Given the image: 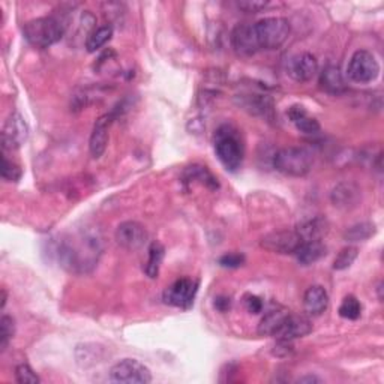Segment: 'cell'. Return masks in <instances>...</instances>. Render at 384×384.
Segmentation results:
<instances>
[{"label":"cell","instance_id":"6da1fadb","mask_svg":"<svg viewBox=\"0 0 384 384\" xmlns=\"http://www.w3.org/2000/svg\"><path fill=\"white\" fill-rule=\"evenodd\" d=\"M101 254V241L98 236L78 234L68 239L59 246V257H62L63 266L71 270L86 272L87 268L95 266Z\"/></svg>","mask_w":384,"mask_h":384},{"label":"cell","instance_id":"7a4b0ae2","mask_svg":"<svg viewBox=\"0 0 384 384\" xmlns=\"http://www.w3.org/2000/svg\"><path fill=\"white\" fill-rule=\"evenodd\" d=\"M213 146L219 162L228 171H237L243 162V144L239 131L232 125L219 126L215 137Z\"/></svg>","mask_w":384,"mask_h":384},{"label":"cell","instance_id":"3957f363","mask_svg":"<svg viewBox=\"0 0 384 384\" xmlns=\"http://www.w3.org/2000/svg\"><path fill=\"white\" fill-rule=\"evenodd\" d=\"M24 38L36 49H49L65 35V26L54 17H41L27 21L23 27Z\"/></svg>","mask_w":384,"mask_h":384},{"label":"cell","instance_id":"277c9868","mask_svg":"<svg viewBox=\"0 0 384 384\" xmlns=\"http://www.w3.org/2000/svg\"><path fill=\"white\" fill-rule=\"evenodd\" d=\"M314 166V155L305 148H284L273 155V167L291 177L308 175Z\"/></svg>","mask_w":384,"mask_h":384},{"label":"cell","instance_id":"5b68a950","mask_svg":"<svg viewBox=\"0 0 384 384\" xmlns=\"http://www.w3.org/2000/svg\"><path fill=\"white\" fill-rule=\"evenodd\" d=\"M260 50H277L288 40L290 23L282 17H268L254 24Z\"/></svg>","mask_w":384,"mask_h":384},{"label":"cell","instance_id":"8992f818","mask_svg":"<svg viewBox=\"0 0 384 384\" xmlns=\"http://www.w3.org/2000/svg\"><path fill=\"white\" fill-rule=\"evenodd\" d=\"M380 74V65L376 56L368 50L356 51L347 67V76L354 83L367 85L376 81Z\"/></svg>","mask_w":384,"mask_h":384},{"label":"cell","instance_id":"52a82bcc","mask_svg":"<svg viewBox=\"0 0 384 384\" xmlns=\"http://www.w3.org/2000/svg\"><path fill=\"white\" fill-rule=\"evenodd\" d=\"M110 380L122 384H148L152 381V372L139 360L123 359L110 369Z\"/></svg>","mask_w":384,"mask_h":384},{"label":"cell","instance_id":"ba28073f","mask_svg":"<svg viewBox=\"0 0 384 384\" xmlns=\"http://www.w3.org/2000/svg\"><path fill=\"white\" fill-rule=\"evenodd\" d=\"M197 291L198 281L191 278H182L164 291V302L171 306L189 309L192 304H194Z\"/></svg>","mask_w":384,"mask_h":384},{"label":"cell","instance_id":"9c48e42d","mask_svg":"<svg viewBox=\"0 0 384 384\" xmlns=\"http://www.w3.org/2000/svg\"><path fill=\"white\" fill-rule=\"evenodd\" d=\"M29 137V125L24 117L18 113H12L6 119L2 128V148L3 150H17L26 143Z\"/></svg>","mask_w":384,"mask_h":384},{"label":"cell","instance_id":"30bf717a","mask_svg":"<svg viewBox=\"0 0 384 384\" xmlns=\"http://www.w3.org/2000/svg\"><path fill=\"white\" fill-rule=\"evenodd\" d=\"M302 237L297 234V232H273L266 234L261 239L260 245L269 252L275 254H296L299 246L302 245Z\"/></svg>","mask_w":384,"mask_h":384},{"label":"cell","instance_id":"8fae6325","mask_svg":"<svg viewBox=\"0 0 384 384\" xmlns=\"http://www.w3.org/2000/svg\"><path fill=\"white\" fill-rule=\"evenodd\" d=\"M116 241L128 251L140 250L148 241V232L144 227L135 221H126L117 227L116 230Z\"/></svg>","mask_w":384,"mask_h":384},{"label":"cell","instance_id":"7c38bea8","mask_svg":"<svg viewBox=\"0 0 384 384\" xmlns=\"http://www.w3.org/2000/svg\"><path fill=\"white\" fill-rule=\"evenodd\" d=\"M318 72V60L311 53H300L288 62V74L299 83L311 81Z\"/></svg>","mask_w":384,"mask_h":384},{"label":"cell","instance_id":"4fadbf2b","mask_svg":"<svg viewBox=\"0 0 384 384\" xmlns=\"http://www.w3.org/2000/svg\"><path fill=\"white\" fill-rule=\"evenodd\" d=\"M114 117H116L114 112L107 113L104 116H101L94 125V130H92V134H90V140H89V150L95 159H99L107 150L108 130H110V125L113 123Z\"/></svg>","mask_w":384,"mask_h":384},{"label":"cell","instance_id":"5bb4252c","mask_svg":"<svg viewBox=\"0 0 384 384\" xmlns=\"http://www.w3.org/2000/svg\"><path fill=\"white\" fill-rule=\"evenodd\" d=\"M233 49L241 56H252V54L260 50L257 42V36L254 32V26L251 24H239L234 27L232 33Z\"/></svg>","mask_w":384,"mask_h":384},{"label":"cell","instance_id":"9a60e30c","mask_svg":"<svg viewBox=\"0 0 384 384\" xmlns=\"http://www.w3.org/2000/svg\"><path fill=\"white\" fill-rule=\"evenodd\" d=\"M311 332H313V324H311V322L306 317L288 313L284 323L281 324L279 331L277 332L275 338H278V340L293 341V340H297V338H304Z\"/></svg>","mask_w":384,"mask_h":384},{"label":"cell","instance_id":"2e32d148","mask_svg":"<svg viewBox=\"0 0 384 384\" xmlns=\"http://www.w3.org/2000/svg\"><path fill=\"white\" fill-rule=\"evenodd\" d=\"M237 104L251 114L261 116L268 121L275 119V105L272 98L266 95H241L237 96Z\"/></svg>","mask_w":384,"mask_h":384},{"label":"cell","instance_id":"e0dca14e","mask_svg":"<svg viewBox=\"0 0 384 384\" xmlns=\"http://www.w3.org/2000/svg\"><path fill=\"white\" fill-rule=\"evenodd\" d=\"M360 195L362 194L358 185L351 184V182H344V184H340L333 188L331 198L333 206L340 209H351L359 204Z\"/></svg>","mask_w":384,"mask_h":384},{"label":"cell","instance_id":"ac0fdd59","mask_svg":"<svg viewBox=\"0 0 384 384\" xmlns=\"http://www.w3.org/2000/svg\"><path fill=\"white\" fill-rule=\"evenodd\" d=\"M304 306L309 315H322L329 306V295L324 287L313 286L305 291Z\"/></svg>","mask_w":384,"mask_h":384},{"label":"cell","instance_id":"d6986e66","mask_svg":"<svg viewBox=\"0 0 384 384\" xmlns=\"http://www.w3.org/2000/svg\"><path fill=\"white\" fill-rule=\"evenodd\" d=\"M320 86L332 95H341L347 90L344 74L340 68L333 65H329L320 72Z\"/></svg>","mask_w":384,"mask_h":384},{"label":"cell","instance_id":"ffe728a7","mask_svg":"<svg viewBox=\"0 0 384 384\" xmlns=\"http://www.w3.org/2000/svg\"><path fill=\"white\" fill-rule=\"evenodd\" d=\"M296 232L304 242L322 241L323 236H326L329 232V222L326 218L315 216L313 219H308L305 222H302Z\"/></svg>","mask_w":384,"mask_h":384},{"label":"cell","instance_id":"44dd1931","mask_svg":"<svg viewBox=\"0 0 384 384\" xmlns=\"http://www.w3.org/2000/svg\"><path fill=\"white\" fill-rule=\"evenodd\" d=\"M290 121L295 123V126L300 132L304 134H317L320 131V123L315 117H311L309 113L302 105H293L287 112Z\"/></svg>","mask_w":384,"mask_h":384},{"label":"cell","instance_id":"7402d4cb","mask_svg":"<svg viewBox=\"0 0 384 384\" xmlns=\"http://www.w3.org/2000/svg\"><path fill=\"white\" fill-rule=\"evenodd\" d=\"M326 254H327V246L322 241H311V242H302L299 250L296 251V257L300 264L309 266V264L322 260Z\"/></svg>","mask_w":384,"mask_h":384},{"label":"cell","instance_id":"603a6c76","mask_svg":"<svg viewBox=\"0 0 384 384\" xmlns=\"http://www.w3.org/2000/svg\"><path fill=\"white\" fill-rule=\"evenodd\" d=\"M288 315V311L286 308H272L269 309L266 315L263 317L259 326V333L263 336H275L277 332L279 331L281 324L284 323L286 317Z\"/></svg>","mask_w":384,"mask_h":384},{"label":"cell","instance_id":"cb8c5ba5","mask_svg":"<svg viewBox=\"0 0 384 384\" xmlns=\"http://www.w3.org/2000/svg\"><path fill=\"white\" fill-rule=\"evenodd\" d=\"M164 255H166V248L159 243V242H153L149 246V260L146 263L144 272L150 279L158 278L159 275V269L164 260Z\"/></svg>","mask_w":384,"mask_h":384},{"label":"cell","instance_id":"d4e9b609","mask_svg":"<svg viewBox=\"0 0 384 384\" xmlns=\"http://www.w3.org/2000/svg\"><path fill=\"white\" fill-rule=\"evenodd\" d=\"M184 180L185 182H200L201 185H206L210 189H216L218 180L212 176V173H210L206 167H200V166H192L188 167L184 173Z\"/></svg>","mask_w":384,"mask_h":384},{"label":"cell","instance_id":"484cf974","mask_svg":"<svg viewBox=\"0 0 384 384\" xmlns=\"http://www.w3.org/2000/svg\"><path fill=\"white\" fill-rule=\"evenodd\" d=\"M113 36V27L112 26H101L96 30H94L87 36L86 40V50L89 53H95L99 49H103L104 45L112 40Z\"/></svg>","mask_w":384,"mask_h":384},{"label":"cell","instance_id":"4316f807","mask_svg":"<svg viewBox=\"0 0 384 384\" xmlns=\"http://www.w3.org/2000/svg\"><path fill=\"white\" fill-rule=\"evenodd\" d=\"M374 234H376V225L372 222H362L350 227L349 230L345 232L344 237L347 242H365Z\"/></svg>","mask_w":384,"mask_h":384},{"label":"cell","instance_id":"83f0119b","mask_svg":"<svg viewBox=\"0 0 384 384\" xmlns=\"http://www.w3.org/2000/svg\"><path fill=\"white\" fill-rule=\"evenodd\" d=\"M338 313H340V315L345 320H358L362 315V305L358 300V297L347 296L344 297Z\"/></svg>","mask_w":384,"mask_h":384},{"label":"cell","instance_id":"f1b7e54d","mask_svg":"<svg viewBox=\"0 0 384 384\" xmlns=\"http://www.w3.org/2000/svg\"><path fill=\"white\" fill-rule=\"evenodd\" d=\"M359 250L356 246H347V248L341 250V252L336 255V259L333 261V269L335 270H345L349 269L354 260L358 259Z\"/></svg>","mask_w":384,"mask_h":384},{"label":"cell","instance_id":"f546056e","mask_svg":"<svg viewBox=\"0 0 384 384\" xmlns=\"http://www.w3.org/2000/svg\"><path fill=\"white\" fill-rule=\"evenodd\" d=\"M15 333V322L12 317L3 315L0 318V350H6L9 341L14 338Z\"/></svg>","mask_w":384,"mask_h":384},{"label":"cell","instance_id":"4dcf8cb0","mask_svg":"<svg viewBox=\"0 0 384 384\" xmlns=\"http://www.w3.org/2000/svg\"><path fill=\"white\" fill-rule=\"evenodd\" d=\"M15 378L21 384H38L41 383L38 374H36L29 365L21 363L15 368Z\"/></svg>","mask_w":384,"mask_h":384},{"label":"cell","instance_id":"1f68e13d","mask_svg":"<svg viewBox=\"0 0 384 384\" xmlns=\"http://www.w3.org/2000/svg\"><path fill=\"white\" fill-rule=\"evenodd\" d=\"M23 176V171L20 166H17L15 162L9 161L6 157L2 158V177L6 182H18Z\"/></svg>","mask_w":384,"mask_h":384},{"label":"cell","instance_id":"d6a6232c","mask_svg":"<svg viewBox=\"0 0 384 384\" xmlns=\"http://www.w3.org/2000/svg\"><path fill=\"white\" fill-rule=\"evenodd\" d=\"M245 260H246V259H245V255H243V254L232 252V254H225V255H222V257L218 260V263H219V266L227 268V269H237V268L243 266Z\"/></svg>","mask_w":384,"mask_h":384},{"label":"cell","instance_id":"836d02e7","mask_svg":"<svg viewBox=\"0 0 384 384\" xmlns=\"http://www.w3.org/2000/svg\"><path fill=\"white\" fill-rule=\"evenodd\" d=\"M243 300H245V306H246V309H248L251 314H259V313H261L263 308H264L263 300H261L259 296L246 295Z\"/></svg>","mask_w":384,"mask_h":384},{"label":"cell","instance_id":"e575fe53","mask_svg":"<svg viewBox=\"0 0 384 384\" xmlns=\"http://www.w3.org/2000/svg\"><path fill=\"white\" fill-rule=\"evenodd\" d=\"M241 9L246 12H260L261 9H264L268 6V2H259V0H243V2L237 3Z\"/></svg>","mask_w":384,"mask_h":384},{"label":"cell","instance_id":"d590c367","mask_svg":"<svg viewBox=\"0 0 384 384\" xmlns=\"http://www.w3.org/2000/svg\"><path fill=\"white\" fill-rule=\"evenodd\" d=\"M291 353H293L291 341L278 340V344L275 345V350H273V354L278 356V358H286V356H288Z\"/></svg>","mask_w":384,"mask_h":384},{"label":"cell","instance_id":"8d00e7d4","mask_svg":"<svg viewBox=\"0 0 384 384\" xmlns=\"http://www.w3.org/2000/svg\"><path fill=\"white\" fill-rule=\"evenodd\" d=\"M232 306V300L227 296H219L215 299V308L219 311V313H225V311L230 309Z\"/></svg>","mask_w":384,"mask_h":384},{"label":"cell","instance_id":"74e56055","mask_svg":"<svg viewBox=\"0 0 384 384\" xmlns=\"http://www.w3.org/2000/svg\"><path fill=\"white\" fill-rule=\"evenodd\" d=\"M297 383H322V380L315 376H305V377H300Z\"/></svg>","mask_w":384,"mask_h":384},{"label":"cell","instance_id":"f35d334b","mask_svg":"<svg viewBox=\"0 0 384 384\" xmlns=\"http://www.w3.org/2000/svg\"><path fill=\"white\" fill-rule=\"evenodd\" d=\"M6 291L5 290H2V305H0V306H2V309L5 308V305H6Z\"/></svg>","mask_w":384,"mask_h":384}]
</instances>
